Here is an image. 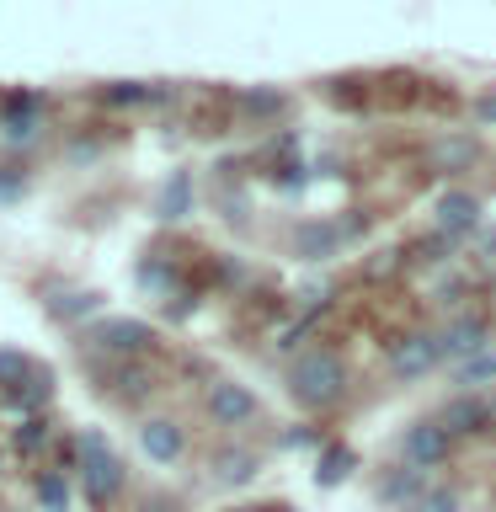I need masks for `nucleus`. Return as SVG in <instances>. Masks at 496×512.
Returning a JSON list of instances; mask_svg holds the SVG:
<instances>
[{
	"mask_svg": "<svg viewBox=\"0 0 496 512\" xmlns=\"http://www.w3.org/2000/svg\"><path fill=\"white\" fill-rule=\"evenodd\" d=\"M288 395L299 400L304 411H331L336 400L347 395V363L336 352H299L288 363Z\"/></svg>",
	"mask_w": 496,
	"mask_h": 512,
	"instance_id": "obj_1",
	"label": "nucleus"
},
{
	"mask_svg": "<svg viewBox=\"0 0 496 512\" xmlns=\"http://www.w3.org/2000/svg\"><path fill=\"white\" fill-rule=\"evenodd\" d=\"M75 454H80V491H86L91 507H112L123 491V459L107 448L102 432H80L75 438Z\"/></svg>",
	"mask_w": 496,
	"mask_h": 512,
	"instance_id": "obj_2",
	"label": "nucleus"
},
{
	"mask_svg": "<svg viewBox=\"0 0 496 512\" xmlns=\"http://www.w3.org/2000/svg\"><path fill=\"white\" fill-rule=\"evenodd\" d=\"M208 416H214V427L224 432H240V427H251L256 416H262V400H256L246 384H235V379H214L208 384Z\"/></svg>",
	"mask_w": 496,
	"mask_h": 512,
	"instance_id": "obj_3",
	"label": "nucleus"
},
{
	"mask_svg": "<svg viewBox=\"0 0 496 512\" xmlns=\"http://www.w3.org/2000/svg\"><path fill=\"white\" fill-rule=\"evenodd\" d=\"M438 363H443L438 331H411V336H400V342L390 347V374L395 379H427Z\"/></svg>",
	"mask_w": 496,
	"mask_h": 512,
	"instance_id": "obj_4",
	"label": "nucleus"
},
{
	"mask_svg": "<svg viewBox=\"0 0 496 512\" xmlns=\"http://www.w3.org/2000/svg\"><path fill=\"white\" fill-rule=\"evenodd\" d=\"M400 454H406V464L411 470H443L448 459H454V438L438 427V422H416V427H406V438H400Z\"/></svg>",
	"mask_w": 496,
	"mask_h": 512,
	"instance_id": "obj_5",
	"label": "nucleus"
},
{
	"mask_svg": "<svg viewBox=\"0 0 496 512\" xmlns=\"http://www.w3.org/2000/svg\"><path fill=\"white\" fill-rule=\"evenodd\" d=\"M155 342V331L144 326V320H102V326L91 331V347L112 352V358H144Z\"/></svg>",
	"mask_w": 496,
	"mask_h": 512,
	"instance_id": "obj_6",
	"label": "nucleus"
},
{
	"mask_svg": "<svg viewBox=\"0 0 496 512\" xmlns=\"http://www.w3.org/2000/svg\"><path fill=\"white\" fill-rule=\"evenodd\" d=\"M486 336H491V320L486 315H454L448 326L438 331V342H443V358H475V352H486Z\"/></svg>",
	"mask_w": 496,
	"mask_h": 512,
	"instance_id": "obj_7",
	"label": "nucleus"
},
{
	"mask_svg": "<svg viewBox=\"0 0 496 512\" xmlns=\"http://www.w3.org/2000/svg\"><path fill=\"white\" fill-rule=\"evenodd\" d=\"M432 422H438L448 438H475V432L491 427V406H486V400H475V395H454L438 416H432Z\"/></svg>",
	"mask_w": 496,
	"mask_h": 512,
	"instance_id": "obj_8",
	"label": "nucleus"
},
{
	"mask_svg": "<svg viewBox=\"0 0 496 512\" xmlns=\"http://www.w3.org/2000/svg\"><path fill=\"white\" fill-rule=\"evenodd\" d=\"M256 470H262V459L251 454V448H240V443H224V448H214V459H208V475L219 480V486H251L256 480Z\"/></svg>",
	"mask_w": 496,
	"mask_h": 512,
	"instance_id": "obj_9",
	"label": "nucleus"
},
{
	"mask_svg": "<svg viewBox=\"0 0 496 512\" xmlns=\"http://www.w3.org/2000/svg\"><path fill=\"white\" fill-rule=\"evenodd\" d=\"M139 448L155 464H176V459L187 454V432L176 427V422H166V416H150V422L139 427Z\"/></svg>",
	"mask_w": 496,
	"mask_h": 512,
	"instance_id": "obj_10",
	"label": "nucleus"
},
{
	"mask_svg": "<svg viewBox=\"0 0 496 512\" xmlns=\"http://www.w3.org/2000/svg\"><path fill=\"white\" fill-rule=\"evenodd\" d=\"M475 155H480V144H475L470 134H443V139H432V144H427V166L438 171V176L470 171V166H475Z\"/></svg>",
	"mask_w": 496,
	"mask_h": 512,
	"instance_id": "obj_11",
	"label": "nucleus"
},
{
	"mask_svg": "<svg viewBox=\"0 0 496 512\" xmlns=\"http://www.w3.org/2000/svg\"><path fill=\"white\" fill-rule=\"evenodd\" d=\"M294 251H299V262H331V256L342 251V230L326 219H310L294 230Z\"/></svg>",
	"mask_w": 496,
	"mask_h": 512,
	"instance_id": "obj_12",
	"label": "nucleus"
},
{
	"mask_svg": "<svg viewBox=\"0 0 496 512\" xmlns=\"http://www.w3.org/2000/svg\"><path fill=\"white\" fill-rule=\"evenodd\" d=\"M438 224L448 235H470L480 224V198L475 192H443L438 198Z\"/></svg>",
	"mask_w": 496,
	"mask_h": 512,
	"instance_id": "obj_13",
	"label": "nucleus"
},
{
	"mask_svg": "<svg viewBox=\"0 0 496 512\" xmlns=\"http://www.w3.org/2000/svg\"><path fill=\"white\" fill-rule=\"evenodd\" d=\"M422 491H427V475L411 470V464H395V470L379 480V502H390V507H416Z\"/></svg>",
	"mask_w": 496,
	"mask_h": 512,
	"instance_id": "obj_14",
	"label": "nucleus"
},
{
	"mask_svg": "<svg viewBox=\"0 0 496 512\" xmlns=\"http://www.w3.org/2000/svg\"><path fill=\"white\" fill-rule=\"evenodd\" d=\"M107 384H112V395H118V400H139V395L155 390V374L139 358H118L107 368Z\"/></svg>",
	"mask_w": 496,
	"mask_h": 512,
	"instance_id": "obj_15",
	"label": "nucleus"
},
{
	"mask_svg": "<svg viewBox=\"0 0 496 512\" xmlns=\"http://www.w3.org/2000/svg\"><path fill=\"white\" fill-rule=\"evenodd\" d=\"M38 507L43 512H70V480H64V470L38 475Z\"/></svg>",
	"mask_w": 496,
	"mask_h": 512,
	"instance_id": "obj_16",
	"label": "nucleus"
},
{
	"mask_svg": "<svg viewBox=\"0 0 496 512\" xmlns=\"http://www.w3.org/2000/svg\"><path fill=\"white\" fill-rule=\"evenodd\" d=\"M352 464H358V454H352V448L342 443V448H326V454H320V470H315V480L320 486H336V480H347L352 475Z\"/></svg>",
	"mask_w": 496,
	"mask_h": 512,
	"instance_id": "obj_17",
	"label": "nucleus"
},
{
	"mask_svg": "<svg viewBox=\"0 0 496 512\" xmlns=\"http://www.w3.org/2000/svg\"><path fill=\"white\" fill-rule=\"evenodd\" d=\"M27 379H32V358H27V352H16V347H6V352H0V390L16 395Z\"/></svg>",
	"mask_w": 496,
	"mask_h": 512,
	"instance_id": "obj_18",
	"label": "nucleus"
},
{
	"mask_svg": "<svg viewBox=\"0 0 496 512\" xmlns=\"http://www.w3.org/2000/svg\"><path fill=\"white\" fill-rule=\"evenodd\" d=\"M496 379V352H475V358L459 363L454 384H464V390H475V384H491Z\"/></svg>",
	"mask_w": 496,
	"mask_h": 512,
	"instance_id": "obj_19",
	"label": "nucleus"
},
{
	"mask_svg": "<svg viewBox=\"0 0 496 512\" xmlns=\"http://www.w3.org/2000/svg\"><path fill=\"white\" fill-rule=\"evenodd\" d=\"M48 395H54V374H48V368H43V374L32 368V379H27L11 400H16V406H27V411H43V406H48Z\"/></svg>",
	"mask_w": 496,
	"mask_h": 512,
	"instance_id": "obj_20",
	"label": "nucleus"
},
{
	"mask_svg": "<svg viewBox=\"0 0 496 512\" xmlns=\"http://www.w3.org/2000/svg\"><path fill=\"white\" fill-rule=\"evenodd\" d=\"M411 512H459V491L454 486H427L422 496H416Z\"/></svg>",
	"mask_w": 496,
	"mask_h": 512,
	"instance_id": "obj_21",
	"label": "nucleus"
},
{
	"mask_svg": "<svg viewBox=\"0 0 496 512\" xmlns=\"http://www.w3.org/2000/svg\"><path fill=\"white\" fill-rule=\"evenodd\" d=\"M38 448H48V422L43 416H27V422L16 427V454H38Z\"/></svg>",
	"mask_w": 496,
	"mask_h": 512,
	"instance_id": "obj_22",
	"label": "nucleus"
},
{
	"mask_svg": "<svg viewBox=\"0 0 496 512\" xmlns=\"http://www.w3.org/2000/svg\"><path fill=\"white\" fill-rule=\"evenodd\" d=\"M48 310H54L59 320H80L96 310V294H70V299H48Z\"/></svg>",
	"mask_w": 496,
	"mask_h": 512,
	"instance_id": "obj_23",
	"label": "nucleus"
},
{
	"mask_svg": "<svg viewBox=\"0 0 496 512\" xmlns=\"http://www.w3.org/2000/svg\"><path fill=\"white\" fill-rule=\"evenodd\" d=\"M107 102H155V91L144 86V80H118V86H107Z\"/></svg>",
	"mask_w": 496,
	"mask_h": 512,
	"instance_id": "obj_24",
	"label": "nucleus"
},
{
	"mask_svg": "<svg viewBox=\"0 0 496 512\" xmlns=\"http://www.w3.org/2000/svg\"><path fill=\"white\" fill-rule=\"evenodd\" d=\"M187 198H192L187 176H176V187H166V198H160V214H166V219H182V214H187Z\"/></svg>",
	"mask_w": 496,
	"mask_h": 512,
	"instance_id": "obj_25",
	"label": "nucleus"
},
{
	"mask_svg": "<svg viewBox=\"0 0 496 512\" xmlns=\"http://www.w3.org/2000/svg\"><path fill=\"white\" fill-rule=\"evenodd\" d=\"M246 112H251V118H278L283 96L278 91H246Z\"/></svg>",
	"mask_w": 496,
	"mask_h": 512,
	"instance_id": "obj_26",
	"label": "nucleus"
},
{
	"mask_svg": "<svg viewBox=\"0 0 496 512\" xmlns=\"http://www.w3.org/2000/svg\"><path fill=\"white\" fill-rule=\"evenodd\" d=\"M22 176H0V203H16V198H22Z\"/></svg>",
	"mask_w": 496,
	"mask_h": 512,
	"instance_id": "obj_27",
	"label": "nucleus"
},
{
	"mask_svg": "<svg viewBox=\"0 0 496 512\" xmlns=\"http://www.w3.org/2000/svg\"><path fill=\"white\" fill-rule=\"evenodd\" d=\"M139 512H182V507H176V502H166V496H150V502H144Z\"/></svg>",
	"mask_w": 496,
	"mask_h": 512,
	"instance_id": "obj_28",
	"label": "nucleus"
},
{
	"mask_svg": "<svg viewBox=\"0 0 496 512\" xmlns=\"http://www.w3.org/2000/svg\"><path fill=\"white\" fill-rule=\"evenodd\" d=\"M475 118H486V123H496V96H486V102H475Z\"/></svg>",
	"mask_w": 496,
	"mask_h": 512,
	"instance_id": "obj_29",
	"label": "nucleus"
}]
</instances>
